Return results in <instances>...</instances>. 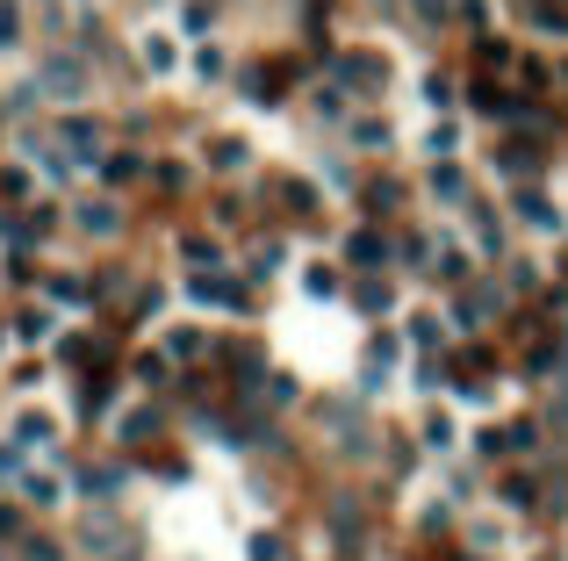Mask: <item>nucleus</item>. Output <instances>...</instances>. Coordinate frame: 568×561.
Listing matches in <instances>:
<instances>
[{"label": "nucleus", "instance_id": "nucleus-1", "mask_svg": "<svg viewBox=\"0 0 568 561\" xmlns=\"http://www.w3.org/2000/svg\"><path fill=\"white\" fill-rule=\"evenodd\" d=\"M511 209H518V223H525V231H547V238L561 231V209H554L540 187H518V202H511Z\"/></svg>", "mask_w": 568, "mask_h": 561}, {"label": "nucleus", "instance_id": "nucleus-2", "mask_svg": "<svg viewBox=\"0 0 568 561\" xmlns=\"http://www.w3.org/2000/svg\"><path fill=\"white\" fill-rule=\"evenodd\" d=\"M138 51H144V66H152V72H180V44H173L166 30H144Z\"/></svg>", "mask_w": 568, "mask_h": 561}, {"label": "nucleus", "instance_id": "nucleus-3", "mask_svg": "<svg viewBox=\"0 0 568 561\" xmlns=\"http://www.w3.org/2000/svg\"><path fill=\"white\" fill-rule=\"evenodd\" d=\"M339 80H345V86H381L389 72H381L375 51H353V58H339Z\"/></svg>", "mask_w": 568, "mask_h": 561}, {"label": "nucleus", "instance_id": "nucleus-4", "mask_svg": "<svg viewBox=\"0 0 568 561\" xmlns=\"http://www.w3.org/2000/svg\"><path fill=\"white\" fill-rule=\"evenodd\" d=\"M245 159H252L245 137H216V144H209V166H216V173H245Z\"/></svg>", "mask_w": 568, "mask_h": 561}, {"label": "nucleus", "instance_id": "nucleus-5", "mask_svg": "<svg viewBox=\"0 0 568 561\" xmlns=\"http://www.w3.org/2000/svg\"><path fill=\"white\" fill-rule=\"evenodd\" d=\"M44 86H51V94H66V102H72V94H80V86H86V72L72 66V58H51V72H44Z\"/></svg>", "mask_w": 568, "mask_h": 561}, {"label": "nucleus", "instance_id": "nucleus-6", "mask_svg": "<svg viewBox=\"0 0 568 561\" xmlns=\"http://www.w3.org/2000/svg\"><path fill=\"white\" fill-rule=\"evenodd\" d=\"M80 231H86V238H116V202H86L80 209Z\"/></svg>", "mask_w": 568, "mask_h": 561}, {"label": "nucleus", "instance_id": "nucleus-7", "mask_svg": "<svg viewBox=\"0 0 568 561\" xmlns=\"http://www.w3.org/2000/svg\"><path fill=\"white\" fill-rule=\"evenodd\" d=\"M116 482H122V468H116V460H94V468L80 476V490H86V496H116Z\"/></svg>", "mask_w": 568, "mask_h": 561}, {"label": "nucleus", "instance_id": "nucleus-8", "mask_svg": "<svg viewBox=\"0 0 568 561\" xmlns=\"http://www.w3.org/2000/svg\"><path fill=\"white\" fill-rule=\"evenodd\" d=\"M58 137H66L72 152H94V144H102V130H94L86 116H66V122H58Z\"/></svg>", "mask_w": 568, "mask_h": 561}, {"label": "nucleus", "instance_id": "nucleus-9", "mask_svg": "<svg viewBox=\"0 0 568 561\" xmlns=\"http://www.w3.org/2000/svg\"><path fill=\"white\" fill-rule=\"evenodd\" d=\"M51 432H58L51 418H44V410H29V418L15 425V440H22V446H51Z\"/></svg>", "mask_w": 568, "mask_h": 561}, {"label": "nucleus", "instance_id": "nucleus-10", "mask_svg": "<svg viewBox=\"0 0 568 561\" xmlns=\"http://www.w3.org/2000/svg\"><path fill=\"white\" fill-rule=\"evenodd\" d=\"M22 490H29V504H36V511L66 504V490H58V476H29V482H22Z\"/></svg>", "mask_w": 568, "mask_h": 561}, {"label": "nucleus", "instance_id": "nucleus-11", "mask_svg": "<svg viewBox=\"0 0 568 561\" xmlns=\"http://www.w3.org/2000/svg\"><path fill=\"white\" fill-rule=\"evenodd\" d=\"M431 195H439V202H461V195H468L461 166H439V173H431Z\"/></svg>", "mask_w": 568, "mask_h": 561}, {"label": "nucleus", "instance_id": "nucleus-12", "mask_svg": "<svg viewBox=\"0 0 568 561\" xmlns=\"http://www.w3.org/2000/svg\"><path fill=\"white\" fill-rule=\"evenodd\" d=\"M504 504H511V511H533V504H540L533 476H511V482H504Z\"/></svg>", "mask_w": 568, "mask_h": 561}, {"label": "nucleus", "instance_id": "nucleus-13", "mask_svg": "<svg viewBox=\"0 0 568 561\" xmlns=\"http://www.w3.org/2000/svg\"><path fill=\"white\" fill-rule=\"evenodd\" d=\"M345 259H360V267H381V238L360 231V238H345Z\"/></svg>", "mask_w": 568, "mask_h": 561}, {"label": "nucleus", "instance_id": "nucleus-14", "mask_svg": "<svg viewBox=\"0 0 568 561\" xmlns=\"http://www.w3.org/2000/svg\"><path fill=\"white\" fill-rule=\"evenodd\" d=\"M353 303H360L367 317H381V309H389V289H381V281H360V289H353Z\"/></svg>", "mask_w": 568, "mask_h": 561}, {"label": "nucleus", "instance_id": "nucleus-15", "mask_svg": "<svg viewBox=\"0 0 568 561\" xmlns=\"http://www.w3.org/2000/svg\"><path fill=\"white\" fill-rule=\"evenodd\" d=\"M468 209H475V202H468ZM475 238H483V253H497V245H504V231H497L489 209H475Z\"/></svg>", "mask_w": 568, "mask_h": 561}, {"label": "nucleus", "instance_id": "nucleus-16", "mask_svg": "<svg viewBox=\"0 0 568 561\" xmlns=\"http://www.w3.org/2000/svg\"><path fill=\"white\" fill-rule=\"evenodd\" d=\"M166 353L173 360H194V353H202V331H166Z\"/></svg>", "mask_w": 568, "mask_h": 561}, {"label": "nucleus", "instance_id": "nucleus-17", "mask_svg": "<svg viewBox=\"0 0 568 561\" xmlns=\"http://www.w3.org/2000/svg\"><path fill=\"white\" fill-rule=\"evenodd\" d=\"M138 166H144L138 152H122V159H102V173H108V180H138Z\"/></svg>", "mask_w": 568, "mask_h": 561}, {"label": "nucleus", "instance_id": "nucleus-18", "mask_svg": "<svg viewBox=\"0 0 568 561\" xmlns=\"http://www.w3.org/2000/svg\"><path fill=\"white\" fill-rule=\"evenodd\" d=\"M51 295H58V303H86V281H80V273H58Z\"/></svg>", "mask_w": 568, "mask_h": 561}, {"label": "nucleus", "instance_id": "nucleus-19", "mask_svg": "<svg viewBox=\"0 0 568 561\" xmlns=\"http://www.w3.org/2000/svg\"><path fill=\"white\" fill-rule=\"evenodd\" d=\"M411 346H439V317H411Z\"/></svg>", "mask_w": 568, "mask_h": 561}, {"label": "nucleus", "instance_id": "nucleus-20", "mask_svg": "<svg viewBox=\"0 0 568 561\" xmlns=\"http://www.w3.org/2000/svg\"><path fill=\"white\" fill-rule=\"evenodd\" d=\"M44 331H51V317H44V309H29V317L15 324V339H44Z\"/></svg>", "mask_w": 568, "mask_h": 561}, {"label": "nucleus", "instance_id": "nucleus-21", "mask_svg": "<svg viewBox=\"0 0 568 561\" xmlns=\"http://www.w3.org/2000/svg\"><path fill=\"white\" fill-rule=\"evenodd\" d=\"M194 72H202V80H216V72H224V51H216V44H202V58H194Z\"/></svg>", "mask_w": 568, "mask_h": 561}, {"label": "nucleus", "instance_id": "nucleus-22", "mask_svg": "<svg viewBox=\"0 0 568 561\" xmlns=\"http://www.w3.org/2000/svg\"><path fill=\"white\" fill-rule=\"evenodd\" d=\"M303 289H310V295H331L339 281H331V267H310V273H303Z\"/></svg>", "mask_w": 568, "mask_h": 561}, {"label": "nucleus", "instance_id": "nucleus-23", "mask_svg": "<svg viewBox=\"0 0 568 561\" xmlns=\"http://www.w3.org/2000/svg\"><path fill=\"white\" fill-rule=\"evenodd\" d=\"M0 51H15V8L0 0Z\"/></svg>", "mask_w": 568, "mask_h": 561}, {"label": "nucleus", "instance_id": "nucleus-24", "mask_svg": "<svg viewBox=\"0 0 568 561\" xmlns=\"http://www.w3.org/2000/svg\"><path fill=\"white\" fill-rule=\"evenodd\" d=\"M29 561H66V547L58 540H29Z\"/></svg>", "mask_w": 568, "mask_h": 561}, {"label": "nucleus", "instance_id": "nucleus-25", "mask_svg": "<svg viewBox=\"0 0 568 561\" xmlns=\"http://www.w3.org/2000/svg\"><path fill=\"white\" fill-rule=\"evenodd\" d=\"M8 476H22V446H0V482Z\"/></svg>", "mask_w": 568, "mask_h": 561}]
</instances>
